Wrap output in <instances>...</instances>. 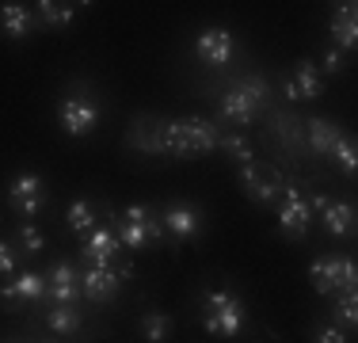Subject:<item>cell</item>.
<instances>
[{
    "mask_svg": "<svg viewBox=\"0 0 358 343\" xmlns=\"http://www.w3.org/2000/svg\"><path fill=\"white\" fill-rule=\"evenodd\" d=\"M221 130L210 118H164L160 122V153L168 157H199V153L217 149Z\"/></svg>",
    "mask_w": 358,
    "mask_h": 343,
    "instance_id": "cell-1",
    "label": "cell"
},
{
    "mask_svg": "<svg viewBox=\"0 0 358 343\" xmlns=\"http://www.w3.org/2000/svg\"><path fill=\"white\" fill-rule=\"evenodd\" d=\"M244 321H248V309L236 294H229V290H210L206 298H202V328L210 332V336H221V340H233L241 336Z\"/></svg>",
    "mask_w": 358,
    "mask_h": 343,
    "instance_id": "cell-2",
    "label": "cell"
},
{
    "mask_svg": "<svg viewBox=\"0 0 358 343\" xmlns=\"http://www.w3.org/2000/svg\"><path fill=\"white\" fill-rule=\"evenodd\" d=\"M115 221V237L122 248H130V252H141L145 244H152V240H164V225H160V214L152 210V206H126L122 218H110Z\"/></svg>",
    "mask_w": 358,
    "mask_h": 343,
    "instance_id": "cell-3",
    "label": "cell"
},
{
    "mask_svg": "<svg viewBox=\"0 0 358 343\" xmlns=\"http://www.w3.org/2000/svg\"><path fill=\"white\" fill-rule=\"evenodd\" d=\"M267 99H271L267 80H263V76H244L236 88H229L225 96H221V115L233 126H248V122H255V115H259V107Z\"/></svg>",
    "mask_w": 358,
    "mask_h": 343,
    "instance_id": "cell-4",
    "label": "cell"
},
{
    "mask_svg": "<svg viewBox=\"0 0 358 343\" xmlns=\"http://www.w3.org/2000/svg\"><path fill=\"white\" fill-rule=\"evenodd\" d=\"M313 290L324 298H336L339 290H355L358 274H355V260H343V255H320L309 267Z\"/></svg>",
    "mask_w": 358,
    "mask_h": 343,
    "instance_id": "cell-5",
    "label": "cell"
},
{
    "mask_svg": "<svg viewBox=\"0 0 358 343\" xmlns=\"http://www.w3.org/2000/svg\"><path fill=\"white\" fill-rule=\"evenodd\" d=\"M46 179L38 176V172H20V176L8 183V202H12V210L20 214V218H38L42 210H46Z\"/></svg>",
    "mask_w": 358,
    "mask_h": 343,
    "instance_id": "cell-6",
    "label": "cell"
},
{
    "mask_svg": "<svg viewBox=\"0 0 358 343\" xmlns=\"http://www.w3.org/2000/svg\"><path fill=\"white\" fill-rule=\"evenodd\" d=\"M241 187H244V195H248L252 202L275 206L286 183H282V176H278V168L263 164V160H248V164L241 168Z\"/></svg>",
    "mask_w": 358,
    "mask_h": 343,
    "instance_id": "cell-7",
    "label": "cell"
},
{
    "mask_svg": "<svg viewBox=\"0 0 358 343\" xmlns=\"http://www.w3.org/2000/svg\"><path fill=\"white\" fill-rule=\"evenodd\" d=\"M309 225H313V210L305 202L301 187L286 183L282 195H278V229H282V237L301 240V237H309Z\"/></svg>",
    "mask_w": 358,
    "mask_h": 343,
    "instance_id": "cell-8",
    "label": "cell"
},
{
    "mask_svg": "<svg viewBox=\"0 0 358 343\" xmlns=\"http://www.w3.org/2000/svg\"><path fill=\"white\" fill-rule=\"evenodd\" d=\"M57 122L69 137H88L99 126V103L92 96H65L57 107Z\"/></svg>",
    "mask_w": 358,
    "mask_h": 343,
    "instance_id": "cell-9",
    "label": "cell"
},
{
    "mask_svg": "<svg viewBox=\"0 0 358 343\" xmlns=\"http://www.w3.org/2000/svg\"><path fill=\"white\" fill-rule=\"evenodd\" d=\"M80 255L88 267H115L118 255H122V244H118L110 225H96L88 237H80Z\"/></svg>",
    "mask_w": 358,
    "mask_h": 343,
    "instance_id": "cell-10",
    "label": "cell"
},
{
    "mask_svg": "<svg viewBox=\"0 0 358 343\" xmlns=\"http://www.w3.org/2000/svg\"><path fill=\"white\" fill-rule=\"evenodd\" d=\"M122 279H130V274L118 267H88L80 274V294L88 302H110L118 294V286H122Z\"/></svg>",
    "mask_w": 358,
    "mask_h": 343,
    "instance_id": "cell-11",
    "label": "cell"
},
{
    "mask_svg": "<svg viewBox=\"0 0 358 343\" xmlns=\"http://www.w3.org/2000/svg\"><path fill=\"white\" fill-rule=\"evenodd\" d=\"M194 54L202 65H229L233 62V34L225 27H206L194 38Z\"/></svg>",
    "mask_w": 358,
    "mask_h": 343,
    "instance_id": "cell-12",
    "label": "cell"
},
{
    "mask_svg": "<svg viewBox=\"0 0 358 343\" xmlns=\"http://www.w3.org/2000/svg\"><path fill=\"white\" fill-rule=\"evenodd\" d=\"M160 225H164L168 237L187 240V237H194L202 229V210L191 206V202H172L164 214H160Z\"/></svg>",
    "mask_w": 358,
    "mask_h": 343,
    "instance_id": "cell-13",
    "label": "cell"
},
{
    "mask_svg": "<svg viewBox=\"0 0 358 343\" xmlns=\"http://www.w3.org/2000/svg\"><path fill=\"white\" fill-rule=\"evenodd\" d=\"M324 92V80H320V69L313 62H297L294 73H289L286 80V99L301 103V99H317Z\"/></svg>",
    "mask_w": 358,
    "mask_h": 343,
    "instance_id": "cell-14",
    "label": "cell"
},
{
    "mask_svg": "<svg viewBox=\"0 0 358 343\" xmlns=\"http://www.w3.org/2000/svg\"><path fill=\"white\" fill-rule=\"evenodd\" d=\"M46 294L54 298L57 305H76V298H80V274H76L69 263H54L46 274Z\"/></svg>",
    "mask_w": 358,
    "mask_h": 343,
    "instance_id": "cell-15",
    "label": "cell"
},
{
    "mask_svg": "<svg viewBox=\"0 0 358 343\" xmlns=\"http://www.w3.org/2000/svg\"><path fill=\"white\" fill-rule=\"evenodd\" d=\"M38 298H46V274L38 271H23L15 274V282L0 286V302H38Z\"/></svg>",
    "mask_w": 358,
    "mask_h": 343,
    "instance_id": "cell-16",
    "label": "cell"
},
{
    "mask_svg": "<svg viewBox=\"0 0 358 343\" xmlns=\"http://www.w3.org/2000/svg\"><path fill=\"white\" fill-rule=\"evenodd\" d=\"M38 27L35 12H31L27 4H15V0H8V4H0V31L8 34V38H27L31 31Z\"/></svg>",
    "mask_w": 358,
    "mask_h": 343,
    "instance_id": "cell-17",
    "label": "cell"
},
{
    "mask_svg": "<svg viewBox=\"0 0 358 343\" xmlns=\"http://www.w3.org/2000/svg\"><path fill=\"white\" fill-rule=\"evenodd\" d=\"M331 46H339L347 54V50H355V42H358V12H355V4H339L336 8V15H331Z\"/></svg>",
    "mask_w": 358,
    "mask_h": 343,
    "instance_id": "cell-18",
    "label": "cell"
},
{
    "mask_svg": "<svg viewBox=\"0 0 358 343\" xmlns=\"http://www.w3.org/2000/svg\"><path fill=\"white\" fill-rule=\"evenodd\" d=\"M320 221L328 237H351L355 233V206L351 202H324L320 206Z\"/></svg>",
    "mask_w": 358,
    "mask_h": 343,
    "instance_id": "cell-19",
    "label": "cell"
},
{
    "mask_svg": "<svg viewBox=\"0 0 358 343\" xmlns=\"http://www.w3.org/2000/svg\"><path fill=\"white\" fill-rule=\"evenodd\" d=\"M305 137H309V149L317 153V157H331V149L339 145L343 130H339L336 122H328V118H309V122H305Z\"/></svg>",
    "mask_w": 358,
    "mask_h": 343,
    "instance_id": "cell-20",
    "label": "cell"
},
{
    "mask_svg": "<svg viewBox=\"0 0 358 343\" xmlns=\"http://www.w3.org/2000/svg\"><path fill=\"white\" fill-rule=\"evenodd\" d=\"M65 225H69L76 237H88L92 229L99 225V210L88 199H76V202H69V210H65Z\"/></svg>",
    "mask_w": 358,
    "mask_h": 343,
    "instance_id": "cell-21",
    "label": "cell"
},
{
    "mask_svg": "<svg viewBox=\"0 0 358 343\" xmlns=\"http://www.w3.org/2000/svg\"><path fill=\"white\" fill-rule=\"evenodd\" d=\"M130 145L138 153L157 157V153H160V118H138L134 130H130Z\"/></svg>",
    "mask_w": 358,
    "mask_h": 343,
    "instance_id": "cell-22",
    "label": "cell"
},
{
    "mask_svg": "<svg viewBox=\"0 0 358 343\" xmlns=\"http://www.w3.org/2000/svg\"><path fill=\"white\" fill-rule=\"evenodd\" d=\"M73 15H76V4H57V0H42V4H35V20H38V27H50V31L69 27Z\"/></svg>",
    "mask_w": 358,
    "mask_h": 343,
    "instance_id": "cell-23",
    "label": "cell"
},
{
    "mask_svg": "<svg viewBox=\"0 0 358 343\" xmlns=\"http://www.w3.org/2000/svg\"><path fill=\"white\" fill-rule=\"evenodd\" d=\"M80 321H84V316H80V309H76V305H54L46 313V324L57 332V336H73V332H80Z\"/></svg>",
    "mask_w": 358,
    "mask_h": 343,
    "instance_id": "cell-24",
    "label": "cell"
},
{
    "mask_svg": "<svg viewBox=\"0 0 358 343\" xmlns=\"http://www.w3.org/2000/svg\"><path fill=\"white\" fill-rule=\"evenodd\" d=\"M172 328H176V321L168 313H145L141 316V336H145V343H168Z\"/></svg>",
    "mask_w": 358,
    "mask_h": 343,
    "instance_id": "cell-25",
    "label": "cell"
},
{
    "mask_svg": "<svg viewBox=\"0 0 358 343\" xmlns=\"http://www.w3.org/2000/svg\"><path fill=\"white\" fill-rule=\"evenodd\" d=\"M217 149L229 153V160H236L241 168L248 164V160H255V157H252V145H248V137H244V134H221Z\"/></svg>",
    "mask_w": 358,
    "mask_h": 343,
    "instance_id": "cell-26",
    "label": "cell"
},
{
    "mask_svg": "<svg viewBox=\"0 0 358 343\" xmlns=\"http://www.w3.org/2000/svg\"><path fill=\"white\" fill-rule=\"evenodd\" d=\"M42 248H46V237L35 229V221H23L20 225V233H15V252H23V255H38Z\"/></svg>",
    "mask_w": 358,
    "mask_h": 343,
    "instance_id": "cell-27",
    "label": "cell"
},
{
    "mask_svg": "<svg viewBox=\"0 0 358 343\" xmlns=\"http://www.w3.org/2000/svg\"><path fill=\"white\" fill-rule=\"evenodd\" d=\"M331 160H336V168L343 172V176H355L358 168V149H355V137H339V145L331 149Z\"/></svg>",
    "mask_w": 358,
    "mask_h": 343,
    "instance_id": "cell-28",
    "label": "cell"
},
{
    "mask_svg": "<svg viewBox=\"0 0 358 343\" xmlns=\"http://www.w3.org/2000/svg\"><path fill=\"white\" fill-rule=\"evenodd\" d=\"M331 313L339 316V324L355 328V324H358V302H355V290H339V294H336V305H331Z\"/></svg>",
    "mask_w": 358,
    "mask_h": 343,
    "instance_id": "cell-29",
    "label": "cell"
},
{
    "mask_svg": "<svg viewBox=\"0 0 358 343\" xmlns=\"http://www.w3.org/2000/svg\"><path fill=\"white\" fill-rule=\"evenodd\" d=\"M275 126H278V137L289 145V149H301V141H305V126H297L294 118H286V115H275Z\"/></svg>",
    "mask_w": 358,
    "mask_h": 343,
    "instance_id": "cell-30",
    "label": "cell"
},
{
    "mask_svg": "<svg viewBox=\"0 0 358 343\" xmlns=\"http://www.w3.org/2000/svg\"><path fill=\"white\" fill-rule=\"evenodd\" d=\"M324 69H328V73H343V69H347V54L339 46H328V50H324Z\"/></svg>",
    "mask_w": 358,
    "mask_h": 343,
    "instance_id": "cell-31",
    "label": "cell"
},
{
    "mask_svg": "<svg viewBox=\"0 0 358 343\" xmlns=\"http://www.w3.org/2000/svg\"><path fill=\"white\" fill-rule=\"evenodd\" d=\"M15 244H8V240H0V274H12L15 271Z\"/></svg>",
    "mask_w": 358,
    "mask_h": 343,
    "instance_id": "cell-32",
    "label": "cell"
},
{
    "mask_svg": "<svg viewBox=\"0 0 358 343\" xmlns=\"http://www.w3.org/2000/svg\"><path fill=\"white\" fill-rule=\"evenodd\" d=\"M317 343H347V332L336 328V321H331V324H324V328L317 332Z\"/></svg>",
    "mask_w": 358,
    "mask_h": 343,
    "instance_id": "cell-33",
    "label": "cell"
}]
</instances>
